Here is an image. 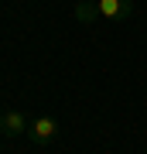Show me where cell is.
Returning <instances> with one entry per match:
<instances>
[{
    "instance_id": "cell-1",
    "label": "cell",
    "mask_w": 147,
    "mask_h": 154,
    "mask_svg": "<svg viewBox=\"0 0 147 154\" xmlns=\"http://www.w3.org/2000/svg\"><path fill=\"white\" fill-rule=\"evenodd\" d=\"M133 14V0H82L75 4V17L82 24L93 21H123Z\"/></svg>"
},
{
    "instance_id": "cell-2",
    "label": "cell",
    "mask_w": 147,
    "mask_h": 154,
    "mask_svg": "<svg viewBox=\"0 0 147 154\" xmlns=\"http://www.w3.org/2000/svg\"><path fill=\"white\" fill-rule=\"evenodd\" d=\"M55 137H58V120H51V116H34L31 127H27L31 144H51Z\"/></svg>"
},
{
    "instance_id": "cell-3",
    "label": "cell",
    "mask_w": 147,
    "mask_h": 154,
    "mask_svg": "<svg viewBox=\"0 0 147 154\" xmlns=\"http://www.w3.org/2000/svg\"><path fill=\"white\" fill-rule=\"evenodd\" d=\"M27 127H31V120H27L21 110L0 113V134H4V137H27Z\"/></svg>"
}]
</instances>
